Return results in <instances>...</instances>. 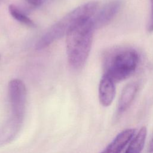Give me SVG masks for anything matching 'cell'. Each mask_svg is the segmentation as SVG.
<instances>
[{"label": "cell", "instance_id": "obj_1", "mask_svg": "<svg viewBox=\"0 0 153 153\" xmlns=\"http://www.w3.org/2000/svg\"><path fill=\"white\" fill-rule=\"evenodd\" d=\"M94 29L93 18L80 22L67 33L68 60L73 69H80L84 65L90 52Z\"/></svg>", "mask_w": 153, "mask_h": 153}, {"label": "cell", "instance_id": "obj_2", "mask_svg": "<svg viewBox=\"0 0 153 153\" xmlns=\"http://www.w3.org/2000/svg\"><path fill=\"white\" fill-rule=\"evenodd\" d=\"M99 8V4L96 1L87 2L76 8L49 28L38 40L36 48L41 50L49 46L53 42L66 35L80 22L94 18Z\"/></svg>", "mask_w": 153, "mask_h": 153}, {"label": "cell", "instance_id": "obj_3", "mask_svg": "<svg viewBox=\"0 0 153 153\" xmlns=\"http://www.w3.org/2000/svg\"><path fill=\"white\" fill-rule=\"evenodd\" d=\"M139 60V54L133 48L121 47L111 49L103 56V75L115 83L123 81L136 71Z\"/></svg>", "mask_w": 153, "mask_h": 153}, {"label": "cell", "instance_id": "obj_4", "mask_svg": "<svg viewBox=\"0 0 153 153\" xmlns=\"http://www.w3.org/2000/svg\"><path fill=\"white\" fill-rule=\"evenodd\" d=\"M8 97L11 116L23 119L26 103V88L24 82L18 79L8 84Z\"/></svg>", "mask_w": 153, "mask_h": 153}, {"label": "cell", "instance_id": "obj_5", "mask_svg": "<svg viewBox=\"0 0 153 153\" xmlns=\"http://www.w3.org/2000/svg\"><path fill=\"white\" fill-rule=\"evenodd\" d=\"M121 5V0H112L99 8L93 18L95 29L108 25L118 14Z\"/></svg>", "mask_w": 153, "mask_h": 153}, {"label": "cell", "instance_id": "obj_6", "mask_svg": "<svg viewBox=\"0 0 153 153\" xmlns=\"http://www.w3.org/2000/svg\"><path fill=\"white\" fill-rule=\"evenodd\" d=\"M23 119L11 116L0 127V145L11 142L20 130Z\"/></svg>", "mask_w": 153, "mask_h": 153}, {"label": "cell", "instance_id": "obj_7", "mask_svg": "<svg viewBox=\"0 0 153 153\" xmlns=\"http://www.w3.org/2000/svg\"><path fill=\"white\" fill-rule=\"evenodd\" d=\"M115 95V82L108 76L103 75L99 85V98L103 106H109Z\"/></svg>", "mask_w": 153, "mask_h": 153}, {"label": "cell", "instance_id": "obj_8", "mask_svg": "<svg viewBox=\"0 0 153 153\" xmlns=\"http://www.w3.org/2000/svg\"><path fill=\"white\" fill-rule=\"evenodd\" d=\"M135 133L133 128H127L120 132L101 153H120L132 139Z\"/></svg>", "mask_w": 153, "mask_h": 153}, {"label": "cell", "instance_id": "obj_9", "mask_svg": "<svg viewBox=\"0 0 153 153\" xmlns=\"http://www.w3.org/2000/svg\"><path fill=\"white\" fill-rule=\"evenodd\" d=\"M139 85L136 82L128 84L123 88L118 104V111L122 113L126 111L133 102L137 92Z\"/></svg>", "mask_w": 153, "mask_h": 153}, {"label": "cell", "instance_id": "obj_10", "mask_svg": "<svg viewBox=\"0 0 153 153\" xmlns=\"http://www.w3.org/2000/svg\"><path fill=\"white\" fill-rule=\"evenodd\" d=\"M147 130L145 127H142L131 142L124 153H140L143 148Z\"/></svg>", "mask_w": 153, "mask_h": 153}, {"label": "cell", "instance_id": "obj_11", "mask_svg": "<svg viewBox=\"0 0 153 153\" xmlns=\"http://www.w3.org/2000/svg\"><path fill=\"white\" fill-rule=\"evenodd\" d=\"M9 13L11 16L19 22L23 24L30 27H35V23L29 19L27 16L23 13L16 6L13 4H11L8 7Z\"/></svg>", "mask_w": 153, "mask_h": 153}, {"label": "cell", "instance_id": "obj_12", "mask_svg": "<svg viewBox=\"0 0 153 153\" xmlns=\"http://www.w3.org/2000/svg\"><path fill=\"white\" fill-rule=\"evenodd\" d=\"M151 7V15L149 23L148 25V30L149 32H153V0H150Z\"/></svg>", "mask_w": 153, "mask_h": 153}, {"label": "cell", "instance_id": "obj_13", "mask_svg": "<svg viewBox=\"0 0 153 153\" xmlns=\"http://www.w3.org/2000/svg\"><path fill=\"white\" fill-rule=\"evenodd\" d=\"M29 4L34 5V6H38L41 4L42 0H25Z\"/></svg>", "mask_w": 153, "mask_h": 153}, {"label": "cell", "instance_id": "obj_14", "mask_svg": "<svg viewBox=\"0 0 153 153\" xmlns=\"http://www.w3.org/2000/svg\"><path fill=\"white\" fill-rule=\"evenodd\" d=\"M148 151L149 153L153 152V137L151 139V141H150V142L149 143L148 148Z\"/></svg>", "mask_w": 153, "mask_h": 153}]
</instances>
